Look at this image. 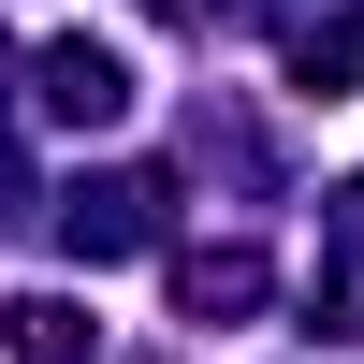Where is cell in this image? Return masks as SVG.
Listing matches in <instances>:
<instances>
[{
	"mask_svg": "<svg viewBox=\"0 0 364 364\" xmlns=\"http://www.w3.org/2000/svg\"><path fill=\"white\" fill-rule=\"evenodd\" d=\"M29 102H44L58 132H117V117H132V58L73 29V44H44V87H29Z\"/></svg>",
	"mask_w": 364,
	"mask_h": 364,
	"instance_id": "1",
	"label": "cell"
},
{
	"mask_svg": "<svg viewBox=\"0 0 364 364\" xmlns=\"http://www.w3.org/2000/svg\"><path fill=\"white\" fill-rule=\"evenodd\" d=\"M58 233H73V262H132L146 233H161V190H146V175H102V190L58 204Z\"/></svg>",
	"mask_w": 364,
	"mask_h": 364,
	"instance_id": "2",
	"label": "cell"
},
{
	"mask_svg": "<svg viewBox=\"0 0 364 364\" xmlns=\"http://www.w3.org/2000/svg\"><path fill=\"white\" fill-rule=\"evenodd\" d=\"M0 350L15 364H102V336H87L73 291H15V306H0Z\"/></svg>",
	"mask_w": 364,
	"mask_h": 364,
	"instance_id": "3",
	"label": "cell"
},
{
	"mask_svg": "<svg viewBox=\"0 0 364 364\" xmlns=\"http://www.w3.org/2000/svg\"><path fill=\"white\" fill-rule=\"evenodd\" d=\"M175 291H190V306H248L262 262H248V248H204V262H175Z\"/></svg>",
	"mask_w": 364,
	"mask_h": 364,
	"instance_id": "4",
	"label": "cell"
},
{
	"mask_svg": "<svg viewBox=\"0 0 364 364\" xmlns=\"http://www.w3.org/2000/svg\"><path fill=\"white\" fill-rule=\"evenodd\" d=\"M291 73H306V87H350V73H364V15H336V29H306V44H291Z\"/></svg>",
	"mask_w": 364,
	"mask_h": 364,
	"instance_id": "5",
	"label": "cell"
}]
</instances>
